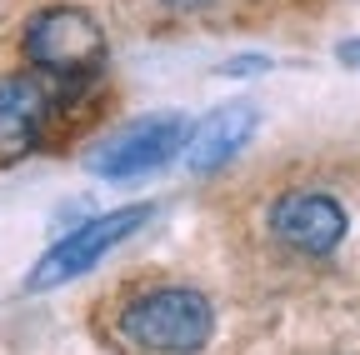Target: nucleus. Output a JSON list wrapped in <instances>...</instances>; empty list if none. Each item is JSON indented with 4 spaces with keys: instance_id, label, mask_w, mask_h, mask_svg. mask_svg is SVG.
<instances>
[{
    "instance_id": "1",
    "label": "nucleus",
    "mask_w": 360,
    "mask_h": 355,
    "mask_svg": "<svg viewBox=\"0 0 360 355\" xmlns=\"http://www.w3.org/2000/svg\"><path fill=\"white\" fill-rule=\"evenodd\" d=\"M215 330V310L191 285H160L120 310V335L146 355H195Z\"/></svg>"
},
{
    "instance_id": "2",
    "label": "nucleus",
    "mask_w": 360,
    "mask_h": 355,
    "mask_svg": "<svg viewBox=\"0 0 360 355\" xmlns=\"http://www.w3.org/2000/svg\"><path fill=\"white\" fill-rule=\"evenodd\" d=\"M20 51L45 75H65V80L85 85L105 70V30L80 6H45L25 20Z\"/></svg>"
},
{
    "instance_id": "3",
    "label": "nucleus",
    "mask_w": 360,
    "mask_h": 355,
    "mask_svg": "<svg viewBox=\"0 0 360 355\" xmlns=\"http://www.w3.org/2000/svg\"><path fill=\"white\" fill-rule=\"evenodd\" d=\"M146 220H150V205H120V210H105L96 220H85V226H75L65 240H56L51 250L30 265L25 290H56V285L85 276L90 265H101L120 240H130Z\"/></svg>"
},
{
    "instance_id": "4",
    "label": "nucleus",
    "mask_w": 360,
    "mask_h": 355,
    "mask_svg": "<svg viewBox=\"0 0 360 355\" xmlns=\"http://www.w3.org/2000/svg\"><path fill=\"white\" fill-rule=\"evenodd\" d=\"M186 141H191L186 115H146L90 155V170L105 175V181H135L146 170H160L175 150H186Z\"/></svg>"
},
{
    "instance_id": "5",
    "label": "nucleus",
    "mask_w": 360,
    "mask_h": 355,
    "mask_svg": "<svg viewBox=\"0 0 360 355\" xmlns=\"http://www.w3.org/2000/svg\"><path fill=\"white\" fill-rule=\"evenodd\" d=\"M345 210L340 200L321 195V191H290L270 210V231L281 235V245H290L295 255H330L345 240Z\"/></svg>"
},
{
    "instance_id": "6",
    "label": "nucleus",
    "mask_w": 360,
    "mask_h": 355,
    "mask_svg": "<svg viewBox=\"0 0 360 355\" xmlns=\"http://www.w3.org/2000/svg\"><path fill=\"white\" fill-rule=\"evenodd\" d=\"M51 120V96L25 75L0 80V165H15L25 150L40 146V130Z\"/></svg>"
},
{
    "instance_id": "7",
    "label": "nucleus",
    "mask_w": 360,
    "mask_h": 355,
    "mask_svg": "<svg viewBox=\"0 0 360 355\" xmlns=\"http://www.w3.org/2000/svg\"><path fill=\"white\" fill-rule=\"evenodd\" d=\"M255 125H260V115H255V105H245V101L210 110V115L191 130V141H186V165H191L195 175L220 170L231 155H240V146L255 136Z\"/></svg>"
},
{
    "instance_id": "8",
    "label": "nucleus",
    "mask_w": 360,
    "mask_h": 355,
    "mask_svg": "<svg viewBox=\"0 0 360 355\" xmlns=\"http://www.w3.org/2000/svg\"><path fill=\"white\" fill-rule=\"evenodd\" d=\"M335 60L350 65V70H360V35H355V40H340V46H335Z\"/></svg>"
},
{
    "instance_id": "9",
    "label": "nucleus",
    "mask_w": 360,
    "mask_h": 355,
    "mask_svg": "<svg viewBox=\"0 0 360 355\" xmlns=\"http://www.w3.org/2000/svg\"><path fill=\"white\" fill-rule=\"evenodd\" d=\"M170 6H205V0H170Z\"/></svg>"
}]
</instances>
